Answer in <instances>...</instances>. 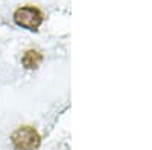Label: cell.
Wrapping results in <instances>:
<instances>
[{"mask_svg":"<svg viewBox=\"0 0 152 150\" xmlns=\"http://www.w3.org/2000/svg\"><path fill=\"white\" fill-rule=\"evenodd\" d=\"M11 141L15 150H37L40 147V133L32 126H21L11 135Z\"/></svg>","mask_w":152,"mask_h":150,"instance_id":"1","label":"cell"},{"mask_svg":"<svg viewBox=\"0 0 152 150\" xmlns=\"http://www.w3.org/2000/svg\"><path fill=\"white\" fill-rule=\"evenodd\" d=\"M44 20L43 12L35 6H21L14 12V21L28 30H38Z\"/></svg>","mask_w":152,"mask_h":150,"instance_id":"2","label":"cell"},{"mask_svg":"<svg viewBox=\"0 0 152 150\" xmlns=\"http://www.w3.org/2000/svg\"><path fill=\"white\" fill-rule=\"evenodd\" d=\"M41 61H43V55L38 52V50H26L21 58V64L24 68H28V70H35L40 67L41 64Z\"/></svg>","mask_w":152,"mask_h":150,"instance_id":"3","label":"cell"}]
</instances>
